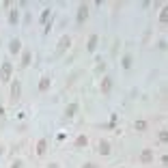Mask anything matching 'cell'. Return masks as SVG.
<instances>
[{
  "label": "cell",
  "mask_w": 168,
  "mask_h": 168,
  "mask_svg": "<svg viewBox=\"0 0 168 168\" xmlns=\"http://www.w3.org/2000/svg\"><path fill=\"white\" fill-rule=\"evenodd\" d=\"M69 48H71V37H69V35H65V37H60V41L56 43V56L65 54V52H67Z\"/></svg>",
  "instance_id": "obj_1"
},
{
  "label": "cell",
  "mask_w": 168,
  "mask_h": 168,
  "mask_svg": "<svg viewBox=\"0 0 168 168\" xmlns=\"http://www.w3.org/2000/svg\"><path fill=\"white\" fill-rule=\"evenodd\" d=\"M11 74H13V65L9 60L2 63V69H0V82H9L11 80Z\"/></svg>",
  "instance_id": "obj_2"
},
{
  "label": "cell",
  "mask_w": 168,
  "mask_h": 168,
  "mask_svg": "<svg viewBox=\"0 0 168 168\" xmlns=\"http://www.w3.org/2000/svg\"><path fill=\"white\" fill-rule=\"evenodd\" d=\"M86 18H89V4H80V7H78V15H75L78 24H84Z\"/></svg>",
  "instance_id": "obj_3"
},
{
  "label": "cell",
  "mask_w": 168,
  "mask_h": 168,
  "mask_svg": "<svg viewBox=\"0 0 168 168\" xmlns=\"http://www.w3.org/2000/svg\"><path fill=\"white\" fill-rule=\"evenodd\" d=\"M19 95H22V84H19L18 80L11 84V104H18Z\"/></svg>",
  "instance_id": "obj_4"
},
{
  "label": "cell",
  "mask_w": 168,
  "mask_h": 168,
  "mask_svg": "<svg viewBox=\"0 0 168 168\" xmlns=\"http://www.w3.org/2000/svg\"><path fill=\"white\" fill-rule=\"evenodd\" d=\"M112 91V78H108V75H104V80H101V93L108 95Z\"/></svg>",
  "instance_id": "obj_5"
},
{
  "label": "cell",
  "mask_w": 168,
  "mask_h": 168,
  "mask_svg": "<svg viewBox=\"0 0 168 168\" xmlns=\"http://www.w3.org/2000/svg\"><path fill=\"white\" fill-rule=\"evenodd\" d=\"M97 151H99L101 155H110V153H112L110 142H108V140H101V142H99V147H97Z\"/></svg>",
  "instance_id": "obj_6"
},
{
  "label": "cell",
  "mask_w": 168,
  "mask_h": 168,
  "mask_svg": "<svg viewBox=\"0 0 168 168\" xmlns=\"http://www.w3.org/2000/svg\"><path fill=\"white\" fill-rule=\"evenodd\" d=\"M140 162H142V164H151V162H153V151L151 149H142V153H140Z\"/></svg>",
  "instance_id": "obj_7"
},
{
  "label": "cell",
  "mask_w": 168,
  "mask_h": 168,
  "mask_svg": "<svg viewBox=\"0 0 168 168\" xmlns=\"http://www.w3.org/2000/svg\"><path fill=\"white\" fill-rule=\"evenodd\" d=\"M50 84H52V80H50L48 75H43V78L39 80V91H41V93H45V91H50Z\"/></svg>",
  "instance_id": "obj_8"
},
{
  "label": "cell",
  "mask_w": 168,
  "mask_h": 168,
  "mask_svg": "<svg viewBox=\"0 0 168 168\" xmlns=\"http://www.w3.org/2000/svg\"><path fill=\"white\" fill-rule=\"evenodd\" d=\"M19 50H22V41H19V39H11V43H9V52H11V54H18Z\"/></svg>",
  "instance_id": "obj_9"
},
{
  "label": "cell",
  "mask_w": 168,
  "mask_h": 168,
  "mask_svg": "<svg viewBox=\"0 0 168 168\" xmlns=\"http://www.w3.org/2000/svg\"><path fill=\"white\" fill-rule=\"evenodd\" d=\"M45 151H48V140L41 138V140L37 142V155H45Z\"/></svg>",
  "instance_id": "obj_10"
},
{
  "label": "cell",
  "mask_w": 168,
  "mask_h": 168,
  "mask_svg": "<svg viewBox=\"0 0 168 168\" xmlns=\"http://www.w3.org/2000/svg\"><path fill=\"white\" fill-rule=\"evenodd\" d=\"M75 112H78V104H69V106L65 108V116H67V119H74Z\"/></svg>",
  "instance_id": "obj_11"
},
{
  "label": "cell",
  "mask_w": 168,
  "mask_h": 168,
  "mask_svg": "<svg viewBox=\"0 0 168 168\" xmlns=\"http://www.w3.org/2000/svg\"><path fill=\"white\" fill-rule=\"evenodd\" d=\"M97 41H99V37H97V35H91V37H89V45H86V50H89V52H95Z\"/></svg>",
  "instance_id": "obj_12"
},
{
  "label": "cell",
  "mask_w": 168,
  "mask_h": 168,
  "mask_svg": "<svg viewBox=\"0 0 168 168\" xmlns=\"http://www.w3.org/2000/svg\"><path fill=\"white\" fill-rule=\"evenodd\" d=\"M86 145H89V138H86L84 134L75 138V147H78V149H80V147H86Z\"/></svg>",
  "instance_id": "obj_13"
},
{
  "label": "cell",
  "mask_w": 168,
  "mask_h": 168,
  "mask_svg": "<svg viewBox=\"0 0 168 168\" xmlns=\"http://www.w3.org/2000/svg\"><path fill=\"white\" fill-rule=\"evenodd\" d=\"M30 58H33L30 52H24V54H22V65H19V67H28V65H30Z\"/></svg>",
  "instance_id": "obj_14"
},
{
  "label": "cell",
  "mask_w": 168,
  "mask_h": 168,
  "mask_svg": "<svg viewBox=\"0 0 168 168\" xmlns=\"http://www.w3.org/2000/svg\"><path fill=\"white\" fill-rule=\"evenodd\" d=\"M50 13H52L50 9H43V11H41V18H39V22H41V24H45V22L50 19Z\"/></svg>",
  "instance_id": "obj_15"
},
{
  "label": "cell",
  "mask_w": 168,
  "mask_h": 168,
  "mask_svg": "<svg viewBox=\"0 0 168 168\" xmlns=\"http://www.w3.org/2000/svg\"><path fill=\"white\" fill-rule=\"evenodd\" d=\"M18 19H19V13H18V9H15V11H11V13H9V22L15 26V24H18Z\"/></svg>",
  "instance_id": "obj_16"
},
{
  "label": "cell",
  "mask_w": 168,
  "mask_h": 168,
  "mask_svg": "<svg viewBox=\"0 0 168 168\" xmlns=\"http://www.w3.org/2000/svg\"><path fill=\"white\" fill-rule=\"evenodd\" d=\"M160 22H162V24H166V22H168V9H166V7H164L162 13H160Z\"/></svg>",
  "instance_id": "obj_17"
},
{
  "label": "cell",
  "mask_w": 168,
  "mask_h": 168,
  "mask_svg": "<svg viewBox=\"0 0 168 168\" xmlns=\"http://www.w3.org/2000/svg\"><path fill=\"white\" fill-rule=\"evenodd\" d=\"M138 131H145L147 130V121H136V125H134Z\"/></svg>",
  "instance_id": "obj_18"
},
{
  "label": "cell",
  "mask_w": 168,
  "mask_h": 168,
  "mask_svg": "<svg viewBox=\"0 0 168 168\" xmlns=\"http://www.w3.org/2000/svg\"><path fill=\"white\" fill-rule=\"evenodd\" d=\"M123 67H125V69L131 67V56H123Z\"/></svg>",
  "instance_id": "obj_19"
},
{
  "label": "cell",
  "mask_w": 168,
  "mask_h": 168,
  "mask_svg": "<svg viewBox=\"0 0 168 168\" xmlns=\"http://www.w3.org/2000/svg\"><path fill=\"white\" fill-rule=\"evenodd\" d=\"M166 140H168V131L162 130V131H160V142H166Z\"/></svg>",
  "instance_id": "obj_20"
},
{
  "label": "cell",
  "mask_w": 168,
  "mask_h": 168,
  "mask_svg": "<svg viewBox=\"0 0 168 168\" xmlns=\"http://www.w3.org/2000/svg\"><path fill=\"white\" fill-rule=\"evenodd\" d=\"M11 168H24V162H22V160H15V162L11 164Z\"/></svg>",
  "instance_id": "obj_21"
},
{
  "label": "cell",
  "mask_w": 168,
  "mask_h": 168,
  "mask_svg": "<svg viewBox=\"0 0 168 168\" xmlns=\"http://www.w3.org/2000/svg\"><path fill=\"white\" fill-rule=\"evenodd\" d=\"M82 168H97V164H93V162H89V164H84Z\"/></svg>",
  "instance_id": "obj_22"
},
{
  "label": "cell",
  "mask_w": 168,
  "mask_h": 168,
  "mask_svg": "<svg viewBox=\"0 0 168 168\" xmlns=\"http://www.w3.org/2000/svg\"><path fill=\"white\" fill-rule=\"evenodd\" d=\"M48 168H58V164H50V166H48Z\"/></svg>",
  "instance_id": "obj_23"
}]
</instances>
